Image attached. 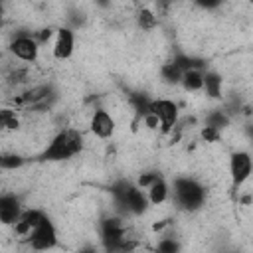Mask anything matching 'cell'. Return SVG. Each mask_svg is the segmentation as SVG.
<instances>
[{
	"mask_svg": "<svg viewBox=\"0 0 253 253\" xmlns=\"http://www.w3.org/2000/svg\"><path fill=\"white\" fill-rule=\"evenodd\" d=\"M85 148V134L75 126H63L55 130V134L49 138V142L42 148L38 154V160L42 162H63L77 154H81Z\"/></svg>",
	"mask_w": 253,
	"mask_h": 253,
	"instance_id": "obj_1",
	"label": "cell"
},
{
	"mask_svg": "<svg viewBox=\"0 0 253 253\" xmlns=\"http://www.w3.org/2000/svg\"><path fill=\"white\" fill-rule=\"evenodd\" d=\"M170 198L178 210L186 213H196L206 206L208 190L194 176H176L170 186Z\"/></svg>",
	"mask_w": 253,
	"mask_h": 253,
	"instance_id": "obj_2",
	"label": "cell"
},
{
	"mask_svg": "<svg viewBox=\"0 0 253 253\" xmlns=\"http://www.w3.org/2000/svg\"><path fill=\"white\" fill-rule=\"evenodd\" d=\"M6 51H8L10 59L34 65V63H38V59L42 55V45L34 38V30H30V28H16L10 34Z\"/></svg>",
	"mask_w": 253,
	"mask_h": 253,
	"instance_id": "obj_3",
	"label": "cell"
},
{
	"mask_svg": "<svg viewBox=\"0 0 253 253\" xmlns=\"http://www.w3.org/2000/svg\"><path fill=\"white\" fill-rule=\"evenodd\" d=\"M26 245L34 253H47L59 247V233L49 215H45L26 237Z\"/></svg>",
	"mask_w": 253,
	"mask_h": 253,
	"instance_id": "obj_4",
	"label": "cell"
},
{
	"mask_svg": "<svg viewBox=\"0 0 253 253\" xmlns=\"http://www.w3.org/2000/svg\"><path fill=\"white\" fill-rule=\"evenodd\" d=\"M150 113L160 121V132L162 134H170L180 119V107L176 101L166 99V97H158L152 99L150 105Z\"/></svg>",
	"mask_w": 253,
	"mask_h": 253,
	"instance_id": "obj_5",
	"label": "cell"
},
{
	"mask_svg": "<svg viewBox=\"0 0 253 253\" xmlns=\"http://www.w3.org/2000/svg\"><path fill=\"white\" fill-rule=\"evenodd\" d=\"M251 168H253V162H251L249 150L237 148V150H233V152L229 154L227 170H229V178H231L233 188H241L243 184L249 182V178H251Z\"/></svg>",
	"mask_w": 253,
	"mask_h": 253,
	"instance_id": "obj_6",
	"label": "cell"
},
{
	"mask_svg": "<svg viewBox=\"0 0 253 253\" xmlns=\"http://www.w3.org/2000/svg\"><path fill=\"white\" fill-rule=\"evenodd\" d=\"M89 132L99 140H109L117 132V121L105 107H95L89 117Z\"/></svg>",
	"mask_w": 253,
	"mask_h": 253,
	"instance_id": "obj_7",
	"label": "cell"
},
{
	"mask_svg": "<svg viewBox=\"0 0 253 253\" xmlns=\"http://www.w3.org/2000/svg\"><path fill=\"white\" fill-rule=\"evenodd\" d=\"M73 53H75V32L65 26H59L51 42V57L55 61H67L73 57Z\"/></svg>",
	"mask_w": 253,
	"mask_h": 253,
	"instance_id": "obj_8",
	"label": "cell"
},
{
	"mask_svg": "<svg viewBox=\"0 0 253 253\" xmlns=\"http://www.w3.org/2000/svg\"><path fill=\"white\" fill-rule=\"evenodd\" d=\"M24 211V202L16 192H0V225L12 227Z\"/></svg>",
	"mask_w": 253,
	"mask_h": 253,
	"instance_id": "obj_9",
	"label": "cell"
},
{
	"mask_svg": "<svg viewBox=\"0 0 253 253\" xmlns=\"http://www.w3.org/2000/svg\"><path fill=\"white\" fill-rule=\"evenodd\" d=\"M45 215H47V213H45L43 210H40V208H24L22 215H20L18 221L12 225V233H14L18 239L26 241V237L30 235V231H32Z\"/></svg>",
	"mask_w": 253,
	"mask_h": 253,
	"instance_id": "obj_10",
	"label": "cell"
},
{
	"mask_svg": "<svg viewBox=\"0 0 253 253\" xmlns=\"http://www.w3.org/2000/svg\"><path fill=\"white\" fill-rule=\"evenodd\" d=\"M202 91L206 93L208 99H213V101L223 99V77H221V73L208 67V69L204 71V85H202Z\"/></svg>",
	"mask_w": 253,
	"mask_h": 253,
	"instance_id": "obj_11",
	"label": "cell"
},
{
	"mask_svg": "<svg viewBox=\"0 0 253 253\" xmlns=\"http://www.w3.org/2000/svg\"><path fill=\"white\" fill-rule=\"evenodd\" d=\"M146 198H148V204L150 208H158L162 204H166L170 200V184L166 182L164 176H160L156 182H152L146 190H144Z\"/></svg>",
	"mask_w": 253,
	"mask_h": 253,
	"instance_id": "obj_12",
	"label": "cell"
},
{
	"mask_svg": "<svg viewBox=\"0 0 253 253\" xmlns=\"http://www.w3.org/2000/svg\"><path fill=\"white\" fill-rule=\"evenodd\" d=\"M229 125H231V117L221 107L210 109V113H206V117H204V126H210V128H213L217 132L225 130Z\"/></svg>",
	"mask_w": 253,
	"mask_h": 253,
	"instance_id": "obj_13",
	"label": "cell"
},
{
	"mask_svg": "<svg viewBox=\"0 0 253 253\" xmlns=\"http://www.w3.org/2000/svg\"><path fill=\"white\" fill-rule=\"evenodd\" d=\"M134 22L138 26V30L142 32H152L158 26V14L150 8V6H140L134 12Z\"/></svg>",
	"mask_w": 253,
	"mask_h": 253,
	"instance_id": "obj_14",
	"label": "cell"
},
{
	"mask_svg": "<svg viewBox=\"0 0 253 253\" xmlns=\"http://www.w3.org/2000/svg\"><path fill=\"white\" fill-rule=\"evenodd\" d=\"M28 164V158L20 152H12V150H2L0 152V170L12 172V170H20Z\"/></svg>",
	"mask_w": 253,
	"mask_h": 253,
	"instance_id": "obj_15",
	"label": "cell"
},
{
	"mask_svg": "<svg viewBox=\"0 0 253 253\" xmlns=\"http://www.w3.org/2000/svg\"><path fill=\"white\" fill-rule=\"evenodd\" d=\"M202 85H204V71L190 69V71L182 73L180 87H182L186 93H200V91H202Z\"/></svg>",
	"mask_w": 253,
	"mask_h": 253,
	"instance_id": "obj_16",
	"label": "cell"
},
{
	"mask_svg": "<svg viewBox=\"0 0 253 253\" xmlns=\"http://www.w3.org/2000/svg\"><path fill=\"white\" fill-rule=\"evenodd\" d=\"M158 73H160V81L162 83H166V85H170V87H176V85H180V79H182V71L168 59L166 63H162L160 65V69H158Z\"/></svg>",
	"mask_w": 253,
	"mask_h": 253,
	"instance_id": "obj_17",
	"label": "cell"
},
{
	"mask_svg": "<svg viewBox=\"0 0 253 253\" xmlns=\"http://www.w3.org/2000/svg\"><path fill=\"white\" fill-rule=\"evenodd\" d=\"M154 253H182V243L176 235H160V239L154 245Z\"/></svg>",
	"mask_w": 253,
	"mask_h": 253,
	"instance_id": "obj_18",
	"label": "cell"
},
{
	"mask_svg": "<svg viewBox=\"0 0 253 253\" xmlns=\"http://www.w3.org/2000/svg\"><path fill=\"white\" fill-rule=\"evenodd\" d=\"M20 115L16 109H0V128L2 130H18L20 128Z\"/></svg>",
	"mask_w": 253,
	"mask_h": 253,
	"instance_id": "obj_19",
	"label": "cell"
},
{
	"mask_svg": "<svg viewBox=\"0 0 253 253\" xmlns=\"http://www.w3.org/2000/svg\"><path fill=\"white\" fill-rule=\"evenodd\" d=\"M160 176H162V174H160L158 170H142V172L136 176L134 184H136V188H140V190H146V188H148L152 182H156Z\"/></svg>",
	"mask_w": 253,
	"mask_h": 253,
	"instance_id": "obj_20",
	"label": "cell"
},
{
	"mask_svg": "<svg viewBox=\"0 0 253 253\" xmlns=\"http://www.w3.org/2000/svg\"><path fill=\"white\" fill-rule=\"evenodd\" d=\"M140 123H142V126H144L146 130H150V132H160V121H158L152 113L144 115V117L140 119Z\"/></svg>",
	"mask_w": 253,
	"mask_h": 253,
	"instance_id": "obj_21",
	"label": "cell"
},
{
	"mask_svg": "<svg viewBox=\"0 0 253 253\" xmlns=\"http://www.w3.org/2000/svg\"><path fill=\"white\" fill-rule=\"evenodd\" d=\"M4 22H6V4L0 2V30L4 28Z\"/></svg>",
	"mask_w": 253,
	"mask_h": 253,
	"instance_id": "obj_22",
	"label": "cell"
},
{
	"mask_svg": "<svg viewBox=\"0 0 253 253\" xmlns=\"http://www.w3.org/2000/svg\"><path fill=\"white\" fill-rule=\"evenodd\" d=\"M91 253H97V249H93V251H91Z\"/></svg>",
	"mask_w": 253,
	"mask_h": 253,
	"instance_id": "obj_23",
	"label": "cell"
}]
</instances>
